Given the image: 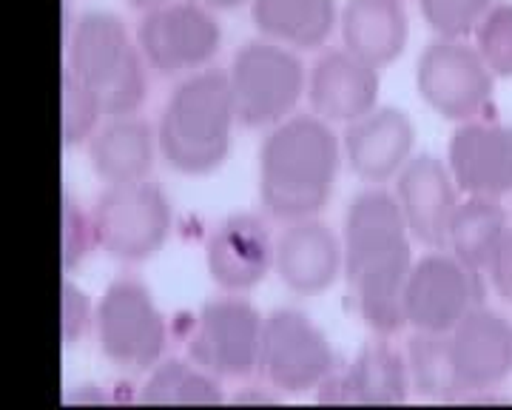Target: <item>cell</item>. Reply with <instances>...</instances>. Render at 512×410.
I'll return each instance as SVG.
<instances>
[{
  "instance_id": "1",
  "label": "cell",
  "mask_w": 512,
  "mask_h": 410,
  "mask_svg": "<svg viewBox=\"0 0 512 410\" xmlns=\"http://www.w3.org/2000/svg\"><path fill=\"white\" fill-rule=\"evenodd\" d=\"M410 228L396 194L365 188L350 200L345 217V277L356 311L373 334H399L404 285L413 268Z\"/></svg>"
},
{
  "instance_id": "2",
  "label": "cell",
  "mask_w": 512,
  "mask_h": 410,
  "mask_svg": "<svg viewBox=\"0 0 512 410\" xmlns=\"http://www.w3.org/2000/svg\"><path fill=\"white\" fill-rule=\"evenodd\" d=\"M342 151L319 114L276 123L259 146V200L265 211L282 223L316 217L333 194Z\"/></svg>"
},
{
  "instance_id": "3",
  "label": "cell",
  "mask_w": 512,
  "mask_h": 410,
  "mask_svg": "<svg viewBox=\"0 0 512 410\" xmlns=\"http://www.w3.org/2000/svg\"><path fill=\"white\" fill-rule=\"evenodd\" d=\"M237 123L228 72H191L165 100L157 126L160 154L174 171L205 177L228 160Z\"/></svg>"
},
{
  "instance_id": "4",
  "label": "cell",
  "mask_w": 512,
  "mask_h": 410,
  "mask_svg": "<svg viewBox=\"0 0 512 410\" xmlns=\"http://www.w3.org/2000/svg\"><path fill=\"white\" fill-rule=\"evenodd\" d=\"M148 60L123 18L92 9L69 32V72L100 92L109 117L137 114L148 97Z\"/></svg>"
},
{
  "instance_id": "5",
  "label": "cell",
  "mask_w": 512,
  "mask_h": 410,
  "mask_svg": "<svg viewBox=\"0 0 512 410\" xmlns=\"http://www.w3.org/2000/svg\"><path fill=\"white\" fill-rule=\"evenodd\" d=\"M237 120L248 129H268L288 120L299 97L308 92V75L291 46L251 40L228 69Z\"/></svg>"
},
{
  "instance_id": "6",
  "label": "cell",
  "mask_w": 512,
  "mask_h": 410,
  "mask_svg": "<svg viewBox=\"0 0 512 410\" xmlns=\"http://www.w3.org/2000/svg\"><path fill=\"white\" fill-rule=\"evenodd\" d=\"M97 342L106 359L128 371H146L165 351V317L146 285L131 277L114 280L97 302Z\"/></svg>"
},
{
  "instance_id": "7",
  "label": "cell",
  "mask_w": 512,
  "mask_h": 410,
  "mask_svg": "<svg viewBox=\"0 0 512 410\" xmlns=\"http://www.w3.org/2000/svg\"><path fill=\"white\" fill-rule=\"evenodd\" d=\"M416 86L433 112L467 123L490 112L495 75L464 38H436L419 55Z\"/></svg>"
},
{
  "instance_id": "8",
  "label": "cell",
  "mask_w": 512,
  "mask_h": 410,
  "mask_svg": "<svg viewBox=\"0 0 512 410\" xmlns=\"http://www.w3.org/2000/svg\"><path fill=\"white\" fill-rule=\"evenodd\" d=\"M100 248L120 262L154 257L171 234V203L148 180L106 186L92 208Z\"/></svg>"
},
{
  "instance_id": "9",
  "label": "cell",
  "mask_w": 512,
  "mask_h": 410,
  "mask_svg": "<svg viewBox=\"0 0 512 410\" xmlns=\"http://www.w3.org/2000/svg\"><path fill=\"white\" fill-rule=\"evenodd\" d=\"M137 46L157 75H185L200 72L217 57L222 29L202 0H171L143 12Z\"/></svg>"
},
{
  "instance_id": "10",
  "label": "cell",
  "mask_w": 512,
  "mask_h": 410,
  "mask_svg": "<svg viewBox=\"0 0 512 410\" xmlns=\"http://www.w3.org/2000/svg\"><path fill=\"white\" fill-rule=\"evenodd\" d=\"M328 336L299 308H276L265 317L259 371L276 391L302 393L319 388L336 371Z\"/></svg>"
},
{
  "instance_id": "11",
  "label": "cell",
  "mask_w": 512,
  "mask_h": 410,
  "mask_svg": "<svg viewBox=\"0 0 512 410\" xmlns=\"http://www.w3.org/2000/svg\"><path fill=\"white\" fill-rule=\"evenodd\" d=\"M265 317L248 299L205 302L188 331V356L220 379H239L259 368Z\"/></svg>"
},
{
  "instance_id": "12",
  "label": "cell",
  "mask_w": 512,
  "mask_h": 410,
  "mask_svg": "<svg viewBox=\"0 0 512 410\" xmlns=\"http://www.w3.org/2000/svg\"><path fill=\"white\" fill-rule=\"evenodd\" d=\"M478 271L467 268L456 254H433L413 262L404 285V319L416 331L450 334L461 319L481 305Z\"/></svg>"
},
{
  "instance_id": "13",
  "label": "cell",
  "mask_w": 512,
  "mask_h": 410,
  "mask_svg": "<svg viewBox=\"0 0 512 410\" xmlns=\"http://www.w3.org/2000/svg\"><path fill=\"white\" fill-rule=\"evenodd\" d=\"M447 166L461 194L501 200L512 191V126L490 117L461 123L447 146Z\"/></svg>"
},
{
  "instance_id": "14",
  "label": "cell",
  "mask_w": 512,
  "mask_h": 410,
  "mask_svg": "<svg viewBox=\"0 0 512 410\" xmlns=\"http://www.w3.org/2000/svg\"><path fill=\"white\" fill-rule=\"evenodd\" d=\"M458 183L450 166L433 157H410L396 177V200L402 205L410 234L430 248H447L450 223L458 208Z\"/></svg>"
},
{
  "instance_id": "15",
  "label": "cell",
  "mask_w": 512,
  "mask_h": 410,
  "mask_svg": "<svg viewBox=\"0 0 512 410\" xmlns=\"http://www.w3.org/2000/svg\"><path fill=\"white\" fill-rule=\"evenodd\" d=\"M205 265L211 280L228 294H245L268 277L276 265V243L254 214H234L222 220L205 245Z\"/></svg>"
},
{
  "instance_id": "16",
  "label": "cell",
  "mask_w": 512,
  "mask_h": 410,
  "mask_svg": "<svg viewBox=\"0 0 512 410\" xmlns=\"http://www.w3.org/2000/svg\"><path fill=\"white\" fill-rule=\"evenodd\" d=\"M453 359L464 393L493 391L512 373V322L476 305L450 331Z\"/></svg>"
},
{
  "instance_id": "17",
  "label": "cell",
  "mask_w": 512,
  "mask_h": 410,
  "mask_svg": "<svg viewBox=\"0 0 512 410\" xmlns=\"http://www.w3.org/2000/svg\"><path fill=\"white\" fill-rule=\"evenodd\" d=\"M274 268L293 294H322L345 274V243L316 217L293 220L276 240Z\"/></svg>"
},
{
  "instance_id": "18",
  "label": "cell",
  "mask_w": 512,
  "mask_h": 410,
  "mask_svg": "<svg viewBox=\"0 0 512 410\" xmlns=\"http://www.w3.org/2000/svg\"><path fill=\"white\" fill-rule=\"evenodd\" d=\"M416 146L413 120L393 106H376L365 117L348 123L345 131V160L367 183H384L399 177Z\"/></svg>"
},
{
  "instance_id": "19",
  "label": "cell",
  "mask_w": 512,
  "mask_h": 410,
  "mask_svg": "<svg viewBox=\"0 0 512 410\" xmlns=\"http://www.w3.org/2000/svg\"><path fill=\"white\" fill-rule=\"evenodd\" d=\"M413 388L407 356L387 342L362 348L348 368H336L316 388L333 405H402Z\"/></svg>"
},
{
  "instance_id": "20",
  "label": "cell",
  "mask_w": 512,
  "mask_h": 410,
  "mask_svg": "<svg viewBox=\"0 0 512 410\" xmlns=\"http://www.w3.org/2000/svg\"><path fill=\"white\" fill-rule=\"evenodd\" d=\"M382 77L348 49L328 52L316 60L308 75V100L313 114L328 123H353L379 106Z\"/></svg>"
},
{
  "instance_id": "21",
  "label": "cell",
  "mask_w": 512,
  "mask_h": 410,
  "mask_svg": "<svg viewBox=\"0 0 512 410\" xmlns=\"http://www.w3.org/2000/svg\"><path fill=\"white\" fill-rule=\"evenodd\" d=\"M339 26L350 55L376 69L390 66L410 38V20L402 0H348Z\"/></svg>"
},
{
  "instance_id": "22",
  "label": "cell",
  "mask_w": 512,
  "mask_h": 410,
  "mask_svg": "<svg viewBox=\"0 0 512 410\" xmlns=\"http://www.w3.org/2000/svg\"><path fill=\"white\" fill-rule=\"evenodd\" d=\"M157 151V131L134 114L111 117L103 129L94 131L89 143L92 166L106 186L148 180Z\"/></svg>"
},
{
  "instance_id": "23",
  "label": "cell",
  "mask_w": 512,
  "mask_h": 410,
  "mask_svg": "<svg viewBox=\"0 0 512 410\" xmlns=\"http://www.w3.org/2000/svg\"><path fill=\"white\" fill-rule=\"evenodd\" d=\"M256 29L291 49H319L333 35L336 0H251Z\"/></svg>"
},
{
  "instance_id": "24",
  "label": "cell",
  "mask_w": 512,
  "mask_h": 410,
  "mask_svg": "<svg viewBox=\"0 0 512 410\" xmlns=\"http://www.w3.org/2000/svg\"><path fill=\"white\" fill-rule=\"evenodd\" d=\"M510 231L507 214L493 197H467L461 200L450 223L447 248L458 260L478 274H484L498 243Z\"/></svg>"
},
{
  "instance_id": "25",
  "label": "cell",
  "mask_w": 512,
  "mask_h": 410,
  "mask_svg": "<svg viewBox=\"0 0 512 410\" xmlns=\"http://www.w3.org/2000/svg\"><path fill=\"white\" fill-rule=\"evenodd\" d=\"M143 405H220L225 393L220 376L200 368L188 359H165L148 373L146 385L140 388Z\"/></svg>"
},
{
  "instance_id": "26",
  "label": "cell",
  "mask_w": 512,
  "mask_h": 410,
  "mask_svg": "<svg viewBox=\"0 0 512 410\" xmlns=\"http://www.w3.org/2000/svg\"><path fill=\"white\" fill-rule=\"evenodd\" d=\"M407 368L413 388L436 402H453L464 396L461 379L453 359L450 334H433V331H416L407 339Z\"/></svg>"
},
{
  "instance_id": "27",
  "label": "cell",
  "mask_w": 512,
  "mask_h": 410,
  "mask_svg": "<svg viewBox=\"0 0 512 410\" xmlns=\"http://www.w3.org/2000/svg\"><path fill=\"white\" fill-rule=\"evenodd\" d=\"M106 114L103 97L89 83L72 75L69 69L63 72L60 83V129H63V146H80L92 140L100 117Z\"/></svg>"
},
{
  "instance_id": "28",
  "label": "cell",
  "mask_w": 512,
  "mask_h": 410,
  "mask_svg": "<svg viewBox=\"0 0 512 410\" xmlns=\"http://www.w3.org/2000/svg\"><path fill=\"white\" fill-rule=\"evenodd\" d=\"M476 49L495 77H512V3H493L478 20Z\"/></svg>"
},
{
  "instance_id": "29",
  "label": "cell",
  "mask_w": 512,
  "mask_h": 410,
  "mask_svg": "<svg viewBox=\"0 0 512 410\" xmlns=\"http://www.w3.org/2000/svg\"><path fill=\"white\" fill-rule=\"evenodd\" d=\"M495 0H419L424 23L439 38H467L473 35L478 20L490 12Z\"/></svg>"
},
{
  "instance_id": "30",
  "label": "cell",
  "mask_w": 512,
  "mask_h": 410,
  "mask_svg": "<svg viewBox=\"0 0 512 410\" xmlns=\"http://www.w3.org/2000/svg\"><path fill=\"white\" fill-rule=\"evenodd\" d=\"M97 243V225L94 214L74 200L72 194H63V268L74 271L80 262L92 254Z\"/></svg>"
},
{
  "instance_id": "31",
  "label": "cell",
  "mask_w": 512,
  "mask_h": 410,
  "mask_svg": "<svg viewBox=\"0 0 512 410\" xmlns=\"http://www.w3.org/2000/svg\"><path fill=\"white\" fill-rule=\"evenodd\" d=\"M60 308H63V319H60V331H63V342L66 345H77L83 336L89 334L94 325L97 308H92V299L86 291H80L72 280L63 282V294H60Z\"/></svg>"
},
{
  "instance_id": "32",
  "label": "cell",
  "mask_w": 512,
  "mask_h": 410,
  "mask_svg": "<svg viewBox=\"0 0 512 410\" xmlns=\"http://www.w3.org/2000/svg\"><path fill=\"white\" fill-rule=\"evenodd\" d=\"M484 274L490 277V285L495 288V294L512 305V228L504 234V240L493 251Z\"/></svg>"
},
{
  "instance_id": "33",
  "label": "cell",
  "mask_w": 512,
  "mask_h": 410,
  "mask_svg": "<svg viewBox=\"0 0 512 410\" xmlns=\"http://www.w3.org/2000/svg\"><path fill=\"white\" fill-rule=\"evenodd\" d=\"M163 3H171V0H128V6H134V9H140V12H151V9H157V6H163Z\"/></svg>"
},
{
  "instance_id": "34",
  "label": "cell",
  "mask_w": 512,
  "mask_h": 410,
  "mask_svg": "<svg viewBox=\"0 0 512 410\" xmlns=\"http://www.w3.org/2000/svg\"><path fill=\"white\" fill-rule=\"evenodd\" d=\"M202 3L211 6V9H237L245 0H202Z\"/></svg>"
}]
</instances>
